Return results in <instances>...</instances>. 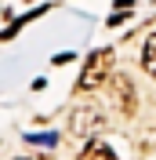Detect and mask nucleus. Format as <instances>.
Listing matches in <instances>:
<instances>
[{
  "label": "nucleus",
  "mask_w": 156,
  "mask_h": 160,
  "mask_svg": "<svg viewBox=\"0 0 156 160\" xmlns=\"http://www.w3.org/2000/svg\"><path fill=\"white\" fill-rule=\"evenodd\" d=\"M113 91H116V102L124 106V113H134V88L127 77H116L113 80Z\"/></svg>",
  "instance_id": "7ed1b4c3"
},
{
  "label": "nucleus",
  "mask_w": 156,
  "mask_h": 160,
  "mask_svg": "<svg viewBox=\"0 0 156 160\" xmlns=\"http://www.w3.org/2000/svg\"><path fill=\"white\" fill-rule=\"evenodd\" d=\"M76 160H116V153H113V149H109V142H87V149H84V153H80V157Z\"/></svg>",
  "instance_id": "20e7f679"
},
{
  "label": "nucleus",
  "mask_w": 156,
  "mask_h": 160,
  "mask_svg": "<svg viewBox=\"0 0 156 160\" xmlns=\"http://www.w3.org/2000/svg\"><path fill=\"white\" fill-rule=\"evenodd\" d=\"M69 128L76 131V135H95V131L105 128V117H102V109H95V106H80V109L73 113V120H69Z\"/></svg>",
  "instance_id": "f03ea898"
},
{
  "label": "nucleus",
  "mask_w": 156,
  "mask_h": 160,
  "mask_svg": "<svg viewBox=\"0 0 156 160\" xmlns=\"http://www.w3.org/2000/svg\"><path fill=\"white\" fill-rule=\"evenodd\" d=\"M142 66H145V73L156 80V33L145 40V55H142Z\"/></svg>",
  "instance_id": "39448f33"
},
{
  "label": "nucleus",
  "mask_w": 156,
  "mask_h": 160,
  "mask_svg": "<svg viewBox=\"0 0 156 160\" xmlns=\"http://www.w3.org/2000/svg\"><path fill=\"white\" fill-rule=\"evenodd\" d=\"M109 66H113V51H109V48L95 51V55L87 58V66H84V73H80V84H76V88L80 91H91V88H98V84H105Z\"/></svg>",
  "instance_id": "f257e3e1"
}]
</instances>
